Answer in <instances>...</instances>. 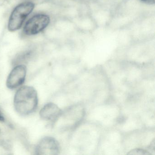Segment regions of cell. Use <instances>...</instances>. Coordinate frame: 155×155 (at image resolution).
I'll return each instance as SVG.
<instances>
[{
  "label": "cell",
  "mask_w": 155,
  "mask_h": 155,
  "mask_svg": "<svg viewBox=\"0 0 155 155\" xmlns=\"http://www.w3.org/2000/svg\"><path fill=\"white\" fill-rule=\"evenodd\" d=\"M38 93L33 87L24 86L15 94L14 105L15 110L21 115H28L34 112L38 106Z\"/></svg>",
  "instance_id": "1"
},
{
  "label": "cell",
  "mask_w": 155,
  "mask_h": 155,
  "mask_svg": "<svg viewBox=\"0 0 155 155\" xmlns=\"http://www.w3.org/2000/svg\"><path fill=\"white\" fill-rule=\"evenodd\" d=\"M34 3L30 2H23L16 7L9 20L8 29L11 31L19 29L27 17L34 9Z\"/></svg>",
  "instance_id": "2"
},
{
  "label": "cell",
  "mask_w": 155,
  "mask_h": 155,
  "mask_svg": "<svg viewBox=\"0 0 155 155\" xmlns=\"http://www.w3.org/2000/svg\"><path fill=\"white\" fill-rule=\"evenodd\" d=\"M50 19L45 14H38L30 19L25 25L24 31L28 35H34L45 29L49 24Z\"/></svg>",
  "instance_id": "3"
},
{
  "label": "cell",
  "mask_w": 155,
  "mask_h": 155,
  "mask_svg": "<svg viewBox=\"0 0 155 155\" xmlns=\"http://www.w3.org/2000/svg\"><path fill=\"white\" fill-rule=\"evenodd\" d=\"M60 146L58 140L51 137H44L38 143L36 154L41 155H56L59 154Z\"/></svg>",
  "instance_id": "4"
},
{
  "label": "cell",
  "mask_w": 155,
  "mask_h": 155,
  "mask_svg": "<svg viewBox=\"0 0 155 155\" xmlns=\"http://www.w3.org/2000/svg\"><path fill=\"white\" fill-rule=\"evenodd\" d=\"M27 69L24 65H18L9 74L7 80V86L11 89H14L21 86L25 81Z\"/></svg>",
  "instance_id": "5"
},
{
  "label": "cell",
  "mask_w": 155,
  "mask_h": 155,
  "mask_svg": "<svg viewBox=\"0 0 155 155\" xmlns=\"http://www.w3.org/2000/svg\"><path fill=\"white\" fill-rule=\"evenodd\" d=\"M61 113V110L56 104L53 103L46 104L41 110L40 116L42 119L54 121L57 119Z\"/></svg>",
  "instance_id": "6"
},
{
  "label": "cell",
  "mask_w": 155,
  "mask_h": 155,
  "mask_svg": "<svg viewBox=\"0 0 155 155\" xmlns=\"http://www.w3.org/2000/svg\"><path fill=\"white\" fill-rule=\"evenodd\" d=\"M128 154L131 155H150V153H149L147 150L142 149H136L130 151Z\"/></svg>",
  "instance_id": "7"
},
{
  "label": "cell",
  "mask_w": 155,
  "mask_h": 155,
  "mask_svg": "<svg viewBox=\"0 0 155 155\" xmlns=\"http://www.w3.org/2000/svg\"><path fill=\"white\" fill-rule=\"evenodd\" d=\"M140 1L146 4H154L155 3V0H140Z\"/></svg>",
  "instance_id": "8"
},
{
  "label": "cell",
  "mask_w": 155,
  "mask_h": 155,
  "mask_svg": "<svg viewBox=\"0 0 155 155\" xmlns=\"http://www.w3.org/2000/svg\"><path fill=\"white\" fill-rule=\"evenodd\" d=\"M4 120H5V118H4V117L0 112V121H4Z\"/></svg>",
  "instance_id": "9"
},
{
  "label": "cell",
  "mask_w": 155,
  "mask_h": 155,
  "mask_svg": "<svg viewBox=\"0 0 155 155\" xmlns=\"http://www.w3.org/2000/svg\"><path fill=\"white\" fill-rule=\"evenodd\" d=\"M0 131H1V130H0Z\"/></svg>",
  "instance_id": "10"
}]
</instances>
